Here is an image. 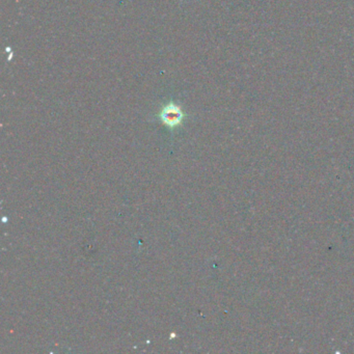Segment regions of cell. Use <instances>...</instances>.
<instances>
[{
	"instance_id": "6da1fadb",
	"label": "cell",
	"mask_w": 354,
	"mask_h": 354,
	"mask_svg": "<svg viewBox=\"0 0 354 354\" xmlns=\"http://www.w3.org/2000/svg\"><path fill=\"white\" fill-rule=\"evenodd\" d=\"M160 119L163 122V124L167 125L168 127L175 128L182 123L184 119V114L178 105L170 103L161 111Z\"/></svg>"
}]
</instances>
